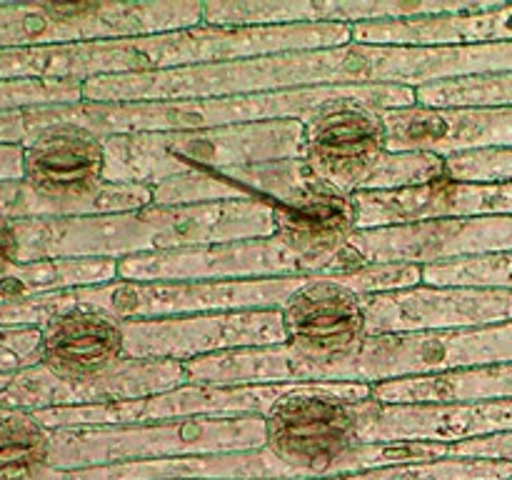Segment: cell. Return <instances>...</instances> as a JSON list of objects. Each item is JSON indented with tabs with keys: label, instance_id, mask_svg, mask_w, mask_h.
I'll return each mask as SVG.
<instances>
[{
	"label": "cell",
	"instance_id": "cell-27",
	"mask_svg": "<svg viewBox=\"0 0 512 480\" xmlns=\"http://www.w3.org/2000/svg\"><path fill=\"white\" fill-rule=\"evenodd\" d=\"M450 458H480V460H505L512 463V433L490 435V438L463 440L450 445Z\"/></svg>",
	"mask_w": 512,
	"mask_h": 480
},
{
	"label": "cell",
	"instance_id": "cell-21",
	"mask_svg": "<svg viewBox=\"0 0 512 480\" xmlns=\"http://www.w3.org/2000/svg\"><path fill=\"white\" fill-rule=\"evenodd\" d=\"M373 398L390 405L505 400L512 398V363L430 375V378L385 380V383L373 385Z\"/></svg>",
	"mask_w": 512,
	"mask_h": 480
},
{
	"label": "cell",
	"instance_id": "cell-15",
	"mask_svg": "<svg viewBox=\"0 0 512 480\" xmlns=\"http://www.w3.org/2000/svg\"><path fill=\"white\" fill-rule=\"evenodd\" d=\"M275 238L300 260L305 275H343L345 250L358 233L355 195L340 193L310 173L308 183L285 203L273 205Z\"/></svg>",
	"mask_w": 512,
	"mask_h": 480
},
{
	"label": "cell",
	"instance_id": "cell-17",
	"mask_svg": "<svg viewBox=\"0 0 512 480\" xmlns=\"http://www.w3.org/2000/svg\"><path fill=\"white\" fill-rule=\"evenodd\" d=\"M358 230L418 223L433 218H512V180L508 183H463L435 180L393 193L355 195Z\"/></svg>",
	"mask_w": 512,
	"mask_h": 480
},
{
	"label": "cell",
	"instance_id": "cell-3",
	"mask_svg": "<svg viewBox=\"0 0 512 480\" xmlns=\"http://www.w3.org/2000/svg\"><path fill=\"white\" fill-rule=\"evenodd\" d=\"M368 398V383H298L263 415V448L303 480L450 458L443 443H363L355 405Z\"/></svg>",
	"mask_w": 512,
	"mask_h": 480
},
{
	"label": "cell",
	"instance_id": "cell-23",
	"mask_svg": "<svg viewBox=\"0 0 512 480\" xmlns=\"http://www.w3.org/2000/svg\"><path fill=\"white\" fill-rule=\"evenodd\" d=\"M323 480H512V463L480 458H440L423 460V463L385 465V468Z\"/></svg>",
	"mask_w": 512,
	"mask_h": 480
},
{
	"label": "cell",
	"instance_id": "cell-19",
	"mask_svg": "<svg viewBox=\"0 0 512 480\" xmlns=\"http://www.w3.org/2000/svg\"><path fill=\"white\" fill-rule=\"evenodd\" d=\"M125 358L123 320L108 313L73 308L40 325L38 363L63 383H88Z\"/></svg>",
	"mask_w": 512,
	"mask_h": 480
},
{
	"label": "cell",
	"instance_id": "cell-11",
	"mask_svg": "<svg viewBox=\"0 0 512 480\" xmlns=\"http://www.w3.org/2000/svg\"><path fill=\"white\" fill-rule=\"evenodd\" d=\"M512 218H433L418 223L388 225V228L358 230L345 250V270L365 265L405 263L435 265L450 260L480 258V255L510 253Z\"/></svg>",
	"mask_w": 512,
	"mask_h": 480
},
{
	"label": "cell",
	"instance_id": "cell-10",
	"mask_svg": "<svg viewBox=\"0 0 512 480\" xmlns=\"http://www.w3.org/2000/svg\"><path fill=\"white\" fill-rule=\"evenodd\" d=\"M298 383L280 385H193L138 400H120L103 405H75V408L35 410V418L48 430L115 428V425L155 423L180 418H240L265 415L285 393Z\"/></svg>",
	"mask_w": 512,
	"mask_h": 480
},
{
	"label": "cell",
	"instance_id": "cell-1",
	"mask_svg": "<svg viewBox=\"0 0 512 480\" xmlns=\"http://www.w3.org/2000/svg\"><path fill=\"white\" fill-rule=\"evenodd\" d=\"M512 73V43L405 45L348 43L338 48L293 50L230 63L193 65L158 73L103 75L83 80L88 103H145V100H203L335 85H403L423 88L440 80Z\"/></svg>",
	"mask_w": 512,
	"mask_h": 480
},
{
	"label": "cell",
	"instance_id": "cell-16",
	"mask_svg": "<svg viewBox=\"0 0 512 480\" xmlns=\"http://www.w3.org/2000/svg\"><path fill=\"white\" fill-rule=\"evenodd\" d=\"M388 148L440 158L480 150H512V105L500 108H410L383 113Z\"/></svg>",
	"mask_w": 512,
	"mask_h": 480
},
{
	"label": "cell",
	"instance_id": "cell-7",
	"mask_svg": "<svg viewBox=\"0 0 512 480\" xmlns=\"http://www.w3.org/2000/svg\"><path fill=\"white\" fill-rule=\"evenodd\" d=\"M265 445L263 415L180 418L115 428L53 430L48 468L83 470L133 460L248 453Z\"/></svg>",
	"mask_w": 512,
	"mask_h": 480
},
{
	"label": "cell",
	"instance_id": "cell-24",
	"mask_svg": "<svg viewBox=\"0 0 512 480\" xmlns=\"http://www.w3.org/2000/svg\"><path fill=\"white\" fill-rule=\"evenodd\" d=\"M423 108H500L512 105V73L440 80L415 90Z\"/></svg>",
	"mask_w": 512,
	"mask_h": 480
},
{
	"label": "cell",
	"instance_id": "cell-12",
	"mask_svg": "<svg viewBox=\"0 0 512 480\" xmlns=\"http://www.w3.org/2000/svg\"><path fill=\"white\" fill-rule=\"evenodd\" d=\"M125 355L135 360H178L268 348L285 343L280 310H233L183 318L123 320Z\"/></svg>",
	"mask_w": 512,
	"mask_h": 480
},
{
	"label": "cell",
	"instance_id": "cell-8",
	"mask_svg": "<svg viewBox=\"0 0 512 480\" xmlns=\"http://www.w3.org/2000/svg\"><path fill=\"white\" fill-rule=\"evenodd\" d=\"M305 278L113 280L90 288L60 290V300L65 310H100L118 320L183 318V315L233 313V310H280Z\"/></svg>",
	"mask_w": 512,
	"mask_h": 480
},
{
	"label": "cell",
	"instance_id": "cell-26",
	"mask_svg": "<svg viewBox=\"0 0 512 480\" xmlns=\"http://www.w3.org/2000/svg\"><path fill=\"white\" fill-rule=\"evenodd\" d=\"M445 178L463 183H508L512 180V150H480L445 158Z\"/></svg>",
	"mask_w": 512,
	"mask_h": 480
},
{
	"label": "cell",
	"instance_id": "cell-5",
	"mask_svg": "<svg viewBox=\"0 0 512 480\" xmlns=\"http://www.w3.org/2000/svg\"><path fill=\"white\" fill-rule=\"evenodd\" d=\"M153 205V190L105 180V138L75 123H53L23 143L15 218H93Z\"/></svg>",
	"mask_w": 512,
	"mask_h": 480
},
{
	"label": "cell",
	"instance_id": "cell-4",
	"mask_svg": "<svg viewBox=\"0 0 512 480\" xmlns=\"http://www.w3.org/2000/svg\"><path fill=\"white\" fill-rule=\"evenodd\" d=\"M303 120H263L178 133L105 138V180L153 188L165 180L300 158Z\"/></svg>",
	"mask_w": 512,
	"mask_h": 480
},
{
	"label": "cell",
	"instance_id": "cell-25",
	"mask_svg": "<svg viewBox=\"0 0 512 480\" xmlns=\"http://www.w3.org/2000/svg\"><path fill=\"white\" fill-rule=\"evenodd\" d=\"M423 283L512 290V250L510 253L480 255V258H463L450 260V263L425 265Z\"/></svg>",
	"mask_w": 512,
	"mask_h": 480
},
{
	"label": "cell",
	"instance_id": "cell-20",
	"mask_svg": "<svg viewBox=\"0 0 512 480\" xmlns=\"http://www.w3.org/2000/svg\"><path fill=\"white\" fill-rule=\"evenodd\" d=\"M353 43L445 48V45L512 43V5L473 3L458 13L353 25Z\"/></svg>",
	"mask_w": 512,
	"mask_h": 480
},
{
	"label": "cell",
	"instance_id": "cell-14",
	"mask_svg": "<svg viewBox=\"0 0 512 480\" xmlns=\"http://www.w3.org/2000/svg\"><path fill=\"white\" fill-rule=\"evenodd\" d=\"M305 278L303 260L280 238L233 240L118 260V280Z\"/></svg>",
	"mask_w": 512,
	"mask_h": 480
},
{
	"label": "cell",
	"instance_id": "cell-13",
	"mask_svg": "<svg viewBox=\"0 0 512 480\" xmlns=\"http://www.w3.org/2000/svg\"><path fill=\"white\" fill-rule=\"evenodd\" d=\"M365 315L370 335L485 328L512 320V290L420 283L393 293L365 295Z\"/></svg>",
	"mask_w": 512,
	"mask_h": 480
},
{
	"label": "cell",
	"instance_id": "cell-2",
	"mask_svg": "<svg viewBox=\"0 0 512 480\" xmlns=\"http://www.w3.org/2000/svg\"><path fill=\"white\" fill-rule=\"evenodd\" d=\"M20 263L53 258L123 260L275 235V213L260 200L148 205L93 218H18Z\"/></svg>",
	"mask_w": 512,
	"mask_h": 480
},
{
	"label": "cell",
	"instance_id": "cell-28",
	"mask_svg": "<svg viewBox=\"0 0 512 480\" xmlns=\"http://www.w3.org/2000/svg\"><path fill=\"white\" fill-rule=\"evenodd\" d=\"M20 263V233L18 218H10L0 210V278L13 265Z\"/></svg>",
	"mask_w": 512,
	"mask_h": 480
},
{
	"label": "cell",
	"instance_id": "cell-9",
	"mask_svg": "<svg viewBox=\"0 0 512 480\" xmlns=\"http://www.w3.org/2000/svg\"><path fill=\"white\" fill-rule=\"evenodd\" d=\"M505 363H512V320L445 333L370 335L343 383L375 385Z\"/></svg>",
	"mask_w": 512,
	"mask_h": 480
},
{
	"label": "cell",
	"instance_id": "cell-6",
	"mask_svg": "<svg viewBox=\"0 0 512 480\" xmlns=\"http://www.w3.org/2000/svg\"><path fill=\"white\" fill-rule=\"evenodd\" d=\"M305 168L345 195L393 193L445 178V158L388 148L383 113L363 105L323 110L305 120Z\"/></svg>",
	"mask_w": 512,
	"mask_h": 480
},
{
	"label": "cell",
	"instance_id": "cell-22",
	"mask_svg": "<svg viewBox=\"0 0 512 480\" xmlns=\"http://www.w3.org/2000/svg\"><path fill=\"white\" fill-rule=\"evenodd\" d=\"M53 430L35 413L0 405V480H18L48 468Z\"/></svg>",
	"mask_w": 512,
	"mask_h": 480
},
{
	"label": "cell",
	"instance_id": "cell-18",
	"mask_svg": "<svg viewBox=\"0 0 512 480\" xmlns=\"http://www.w3.org/2000/svg\"><path fill=\"white\" fill-rule=\"evenodd\" d=\"M473 3H363V0H213L203 3L208 28H273V25H358L373 20H405L420 15L458 13Z\"/></svg>",
	"mask_w": 512,
	"mask_h": 480
}]
</instances>
